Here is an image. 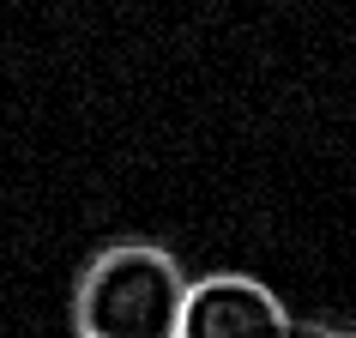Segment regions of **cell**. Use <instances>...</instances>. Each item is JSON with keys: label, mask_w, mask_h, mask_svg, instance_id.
<instances>
[{"label": "cell", "mask_w": 356, "mask_h": 338, "mask_svg": "<svg viewBox=\"0 0 356 338\" xmlns=\"http://www.w3.org/2000/svg\"><path fill=\"white\" fill-rule=\"evenodd\" d=\"M188 266L157 242H109L73 290L79 338H175Z\"/></svg>", "instance_id": "obj_1"}, {"label": "cell", "mask_w": 356, "mask_h": 338, "mask_svg": "<svg viewBox=\"0 0 356 338\" xmlns=\"http://www.w3.org/2000/svg\"><path fill=\"white\" fill-rule=\"evenodd\" d=\"M175 338H296V314L248 272H206L188 278Z\"/></svg>", "instance_id": "obj_2"}, {"label": "cell", "mask_w": 356, "mask_h": 338, "mask_svg": "<svg viewBox=\"0 0 356 338\" xmlns=\"http://www.w3.org/2000/svg\"><path fill=\"white\" fill-rule=\"evenodd\" d=\"M314 338H356V332H314Z\"/></svg>", "instance_id": "obj_3"}, {"label": "cell", "mask_w": 356, "mask_h": 338, "mask_svg": "<svg viewBox=\"0 0 356 338\" xmlns=\"http://www.w3.org/2000/svg\"><path fill=\"white\" fill-rule=\"evenodd\" d=\"M296 338H314V332H308V326H296Z\"/></svg>", "instance_id": "obj_4"}]
</instances>
